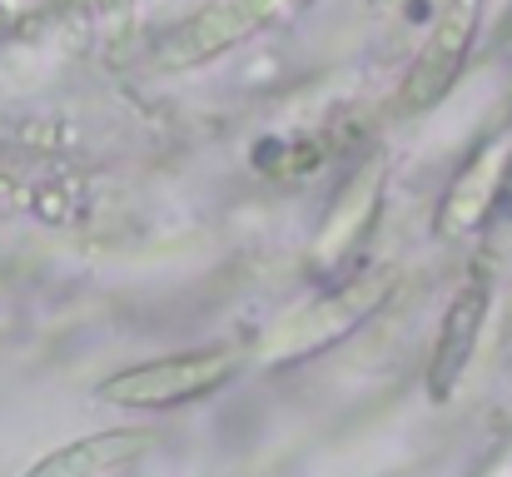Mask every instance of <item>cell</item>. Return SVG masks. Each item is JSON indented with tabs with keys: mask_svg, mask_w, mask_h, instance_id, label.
Wrapping results in <instances>:
<instances>
[{
	"mask_svg": "<svg viewBox=\"0 0 512 477\" xmlns=\"http://www.w3.org/2000/svg\"><path fill=\"white\" fill-rule=\"evenodd\" d=\"M478 20H483V0H448L443 5L438 25L428 30V40H423V50H418V60H413V70L398 90V110L423 115L458 85L468 50L478 40Z\"/></svg>",
	"mask_w": 512,
	"mask_h": 477,
	"instance_id": "obj_3",
	"label": "cell"
},
{
	"mask_svg": "<svg viewBox=\"0 0 512 477\" xmlns=\"http://www.w3.org/2000/svg\"><path fill=\"white\" fill-rule=\"evenodd\" d=\"M388 294H393V274L353 279V284H343L339 294L314 299V304H304L299 314L284 318V323L259 343V358H264V363H289V358L319 353V348L339 343L343 333H353L368 314H378V304H383Z\"/></svg>",
	"mask_w": 512,
	"mask_h": 477,
	"instance_id": "obj_2",
	"label": "cell"
},
{
	"mask_svg": "<svg viewBox=\"0 0 512 477\" xmlns=\"http://www.w3.org/2000/svg\"><path fill=\"white\" fill-rule=\"evenodd\" d=\"M508 169H512V130H503V135H493L478 155L468 159V169L453 179V189H448L443 204H438L433 229H438L443 239H463V234L483 229V224L493 219V209L503 204Z\"/></svg>",
	"mask_w": 512,
	"mask_h": 477,
	"instance_id": "obj_6",
	"label": "cell"
},
{
	"mask_svg": "<svg viewBox=\"0 0 512 477\" xmlns=\"http://www.w3.org/2000/svg\"><path fill=\"white\" fill-rule=\"evenodd\" d=\"M383 179H388V164L373 155L348 184L339 189L324 229H319V244H314V259L319 264H339L343 254H353V244L368 234L373 214H378V199H383Z\"/></svg>",
	"mask_w": 512,
	"mask_h": 477,
	"instance_id": "obj_8",
	"label": "cell"
},
{
	"mask_svg": "<svg viewBox=\"0 0 512 477\" xmlns=\"http://www.w3.org/2000/svg\"><path fill=\"white\" fill-rule=\"evenodd\" d=\"M488 309H493V274L478 264L463 289L453 294L448 314H443V328H438V343H433V358H428V398L433 403H448L478 353V338H483V323H488Z\"/></svg>",
	"mask_w": 512,
	"mask_h": 477,
	"instance_id": "obj_5",
	"label": "cell"
},
{
	"mask_svg": "<svg viewBox=\"0 0 512 477\" xmlns=\"http://www.w3.org/2000/svg\"><path fill=\"white\" fill-rule=\"evenodd\" d=\"M279 10H289V0H214L199 15H189L184 25H174L160 45V65L165 70H189L204 65L214 55H224L229 45L249 40L254 30H264Z\"/></svg>",
	"mask_w": 512,
	"mask_h": 477,
	"instance_id": "obj_4",
	"label": "cell"
},
{
	"mask_svg": "<svg viewBox=\"0 0 512 477\" xmlns=\"http://www.w3.org/2000/svg\"><path fill=\"white\" fill-rule=\"evenodd\" d=\"M239 373V353L214 348V353H179V358H155L125 373H110L95 398L115 408H179L204 393H219Z\"/></svg>",
	"mask_w": 512,
	"mask_h": 477,
	"instance_id": "obj_1",
	"label": "cell"
},
{
	"mask_svg": "<svg viewBox=\"0 0 512 477\" xmlns=\"http://www.w3.org/2000/svg\"><path fill=\"white\" fill-rule=\"evenodd\" d=\"M150 428H105L90 438H75L55 453H45L40 463H30L20 477H110L115 468L135 463L150 448Z\"/></svg>",
	"mask_w": 512,
	"mask_h": 477,
	"instance_id": "obj_7",
	"label": "cell"
}]
</instances>
